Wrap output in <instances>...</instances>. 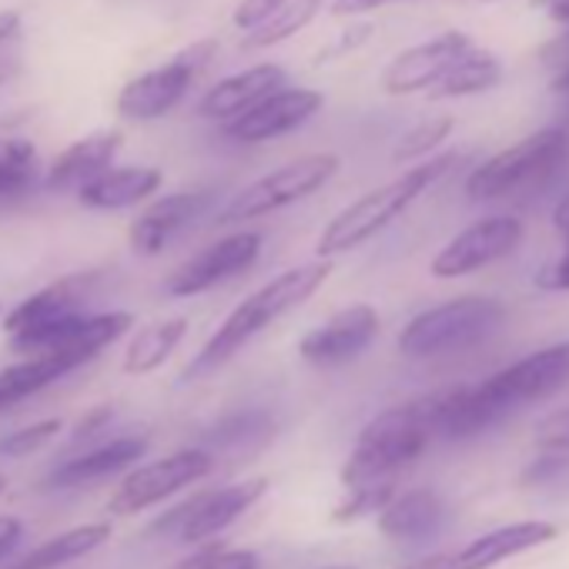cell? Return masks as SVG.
<instances>
[{"mask_svg":"<svg viewBox=\"0 0 569 569\" xmlns=\"http://www.w3.org/2000/svg\"><path fill=\"white\" fill-rule=\"evenodd\" d=\"M336 261L329 258H316L296 268H284L281 274H274L271 281H264L258 292H251L244 302H238L228 319L214 329V336L198 349V356L184 366L181 379L194 382L204 379L211 372H218L228 359H234L254 336H261L268 326H274L278 319H284L292 309H299L302 302H309L322 284L329 281Z\"/></svg>","mask_w":569,"mask_h":569,"instance_id":"obj_1","label":"cell"},{"mask_svg":"<svg viewBox=\"0 0 569 569\" xmlns=\"http://www.w3.org/2000/svg\"><path fill=\"white\" fill-rule=\"evenodd\" d=\"M459 154L456 151H446V154H436L429 161H419L412 164L406 174L372 188L369 194L356 198L352 204H346L319 234V244H316V254L319 258H329L336 261L339 254L366 244L369 238H376L379 231H386L402 211H409L439 178H446L452 168H456Z\"/></svg>","mask_w":569,"mask_h":569,"instance_id":"obj_2","label":"cell"},{"mask_svg":"<svg viewBox=\"0 0 569 569\" xmlns=\"http://www.w3.org/2000/svg\"><path fill=\"white\" fill-rule=\"evenodd\" d=\"M429 442H432V426H429L426 399L402 402L396 409L379 412L372 422L362 426L342 466V489L396 482V476L406 466H412Z\"/></svg>","mask_w":569,"mask_h":569,"instance_id":"obj_3","label":"cell"},{"mask_svg":"<svg viewBox=\"0 0 569 569\" xmlns=\"http://www.w3.org/2000/svg\"><path fill=\"white\" fill-rule=\"evenodd\" d=\"M569 164V131L542 128L529 138L509 144L506 151L482 161L466 178V194L472 201H499L522 191H536L549 184Z\"/></svg>","mask_w":569,"mask_h":569,"instance_id":"obj_4","label":"cell"},{"mask_svg":"<svg viewBox=\"0 0 569 569\" xmlns=\"http://www.w3.org/2000/svg\"><path fill=\"white\" fill-rule=\"evenodd\" d=\"M502 316V306L486 296H462L442 302L409 319V326L399 332V352L409 359H432L472 349L492 332H499Z\"/></svg>","mask_w":569,"mask_h":569,"instance_id":"obj_5","label":"cell"},{"mask_svg":"<svg viewBox=\"0 0 569 569\" xmlns=\"http://www.w3.org/2000/svg\"><path fill=\"white\" fill-rule=\"evenodd\" d=\"M339 168H342V158L332 154V151L302 154V158H296L289 164L261 174L248 188H241L218 211V224H238V221L264 218L271 211H281V208L302 201V198H312L319 188H326L339 174Z\"/></svg>","mask_w":569,"mask_h":569,"instance_id":"obj_6","label":"cell"},{"mask_svg":"<svg viewBox=\"0 0 569 569\" xmlns=\"http://www.w3.org/2000/svg\"><path fill=\"white\" fill-rule=\"evenodd\" d=\"M268 492V479L264 476H251L221 489H204L194 492L191 499L178 502L174 509H168L161 519H154L151 532L161 539H178L188 546H204L214 536H221L228 526H234L251 506H258Z\"/></svg>","mask_w":569,"mask_h":569,"instance_id":"obj_7","label":"cell"},{"mask_svg":"<svg viewBox=\"0 0 569 569\" xmlns=\"http://www.w3.org/2000/svg\"><path fill=\"white\" fill-rule=\"evenodd\" d=\"M134 326V316L131 312H101V316H88V312H78V316H68L28 339H18V342H8L18 356L31 359V356H51L58 362H64L71 372L81 369L84 362L98 359L108 346H114L121 336H128Z\"/></svg>","mask_w":569,"mask_h":569,"instance_id":"obj_8","label":"cell"},{"mask_svg":"<svg viewBox=\"0 0 569 569\" xmlns=\"http://www.w3.org/2000/svg\"><path fill=\"white\" fill-rule=\"evenodd\" d=\"M211 469H214V456L208 449H178L164 459H154L144 466L138 462L134 469H128V476L111 492L108 512L138 516V512L171 499L174 492L201 482L204 476H211Z\"/></svg>","mask_w":569,"mask_h":569,"instance_id":"obj_9","label":"cell"},{"mask_svg":"<svg viewBox=\"0 0 569 569\" xmlns=\"http://www.w3.org/2000/svg\"><path fill=\"white\" fill-rule=\"evenodd\" d=\"M214 58V41H198L161 68L131 78L118 94V114L128 121H158L174 111L191 91L201 68Z\"/></svg>","mask_w":569,"mask_h":569,"instance_id":"obj_10","label":"cell"},{"mask_svg":"<svg viewBox=\"0 0 569 569\" xmlns=\"http://www.w3.org/2000/svg\"><path fill=\"white\" fill-rule=\"evenodd\" d=\"M562 386H569V342L539 349V352L512 362L509 369L479 382V392L502 419L506 412H512L519 406L549 399Z\"/></svg>","mask_w":569,"mask_h":569,"instance_id":"obj_11","label":"cell"},{"mask_svg":"<svg viewBox=\"0 0 569 569\" xmlns=\"http://www.w3.org/2000/svg\"><path fill=\"white\" fill-rule=\"evenodd\" d=\"M261 254V234L258 231H234L218 238L214 244L201 248L194 258H188L184 264H178L168 278H164V292L174 299H191L201 296L214 284L248 271Z\"/></svg>","mask_w":569,"mask_h":569,"instance_id":"obj_12","label":"cell"},{"mask_svg":"<svg viewBox=\"0 0 569 569\" xmlns=\"http://www.w3.org/2000/svg\"><path fill=\"white\" fill-rule=\"evenodd\" d=\"M326 98L316 88H281L268 98H261L254 108L238 114L234 121L221 124L224 138L238 144H261L274 141L281 134H292L302 124H309L322 111Z\"/></svg>","mask_w":569,"mask_h":569,"instance_id":"obj_13","label":"cell"},{"mask_svg":"<svg viewBox=\"0 0 569 569\" xmlns=\"http://www.w3.org/2000/svg\"><path fill=\"white\" fill-rule=\"evenodd\" d=\"M522 241V221L512 214H492L462 228L429 264L436 278H462L499 258H506Z\"/></svg>","mask_w":569,"mask_h":569,"instance_id":"obj_14","label":"cell"},{"mask_svg":"<svg viewBox=\"0 0 569 569\" xmlns=\"http://www.w3.org/2000/svg\"><path fill=\"white\" fill-rule=\"evenodd\" d=\"M476 48V41L466 31H442L402 54H396L389 61V68L382 71V91L392 98H409L419 91H432L436 81L469 51Z\"/></svg>","mask_w":569,"mask_h":569,"instance_id":"obj_15","label":"cell"},{"mask_svg":"<svg viewBox=\"0 0 569 569\" xmlns=\"http://www.w3.org/2000/svg\"><path fill=\"white\" fill-rule=\"evenodd\" d=\"M379 329H382L379 312L372 306L359 302V306H349V309L336 312L332 319H326L309 336H302L299 356L309 366L336 369V366H346V362L359 359L376 342Z\"/></svg>","mask_w":569,"mask_h":569,"instance_id":"obj_16","label":"cell"},{"mask_svg":"<svg viewBox=\"0 0 569 569\" xmlns=\"http://www.w3.org/2000/svg\"><path fill=\"white\" fill-rule=\"evenodd\" d=\"M214 204V191L211 188H198V191H174L164 194L158 201H151L128 228V241L138 254H161L188 224H194L208 208Z\"/></svg>","mask_w":569,"mask_h":569,"instance_id":"obj_17","label":"cell"},{"mask_svg":"<svg viewBox=\"0 0 569 569\" xmlns=\"http://www.w3.org/2000/svg\"><path fill=\"white\" fill-rule=\"evenodd\" d=\"M552 536H556L552 522H539V519L509 522V526H499L492 532L476 536L462 549L432 552V559H436V569H492L502 559H512V556H519L526 549H536V546L549 542Z\"/></svg>","mask_w":569,"mask_h":569,"instance_id":"obj_18","label":"cell"},{"mask_svg":"<svg viewBox=\"0 0 569 569\" xmlns=\"http://www.w3.org/2000/svg\"><path fill=\"white\" fill-rule=\"evenodd\" d=\"M94 274H68L61 281H51L48 289L28 296L21 306H14L8 316H4V332H8V342H18V339H28L68 316H78L84 312L81 306L88 302V289H91Z\"/></svg>","mask_w":569,"mask_h":569,"instance_id":"obj_19","label":"cell"},{"mask_svg":"<svg viewBox=\"0 0 569 569\" xmlns=\"http://www.w3.org/2000/svg\"><path fill=\"white\" fill-rule=\"evenodd\" d=\"M148 446H151L148 436H118L91 452H81L54 466L44 479V489H78V486H91L98 479L118 476L124 469H134L138 459H144Z\"/></svg>","mask_w":569,"mask_h":569,"instance_id":"obj_20","label":"cell"},{"mask_svg":"<svg viewBox=\"0 0 569 569\" xmlns=\"http://www.w3.org/2000/svg\"><path fill=\"white\" fill-rule=\"evenodd\" d=\"M284 88V71L278 64H254L248 71H238L224 81H218L214 88L204 91V98L198 101V114L208 121H234L238 114H244L248 108H254L261 98L274 94Z\"/></svg>","mask_w":569,"mask_h":569,"instance_id":"obj_21","label":"cell"},{"mask_svg":"<svg viewBox=\"0 0 569 569\" xmlns=\"http://www.w3.org/2000/svg\"><path fill=\"white\" fill-rule=\"evenodd\" d=\"M118 151H121V131H114V128L78 138L74 144H68L51 161V168L44 174V184L51 191H78L81 184H88L91 178L108 171L114 164Z\"/></svg>","mask_w":569,"mask_h":569,"instance_id":"obj_22","label":"cell"},{"mask_svg":"<svg viewBox=\"0 0 569 569\" xmlns=\"http://www.w3.org/2000/svg\"><path fill=\"white\" fill-rule=\"evenodd\" d=\"M161 181H164V174L151 164L108 168L78 188V201L91 211H124V208L148 201L161 188Z\"/></svg>","mask_w":569,"mask_h":569,"instance_id":"obj_23","label":"cell"},{"mask_svg":"<svg viewBox=\"0 0 569 569\" xmlns=\"http://www.w3.org/2000/svg\"><path fill=\"white\" fill-rule=\"evenodd\" d=\"M446 526V502L432 489H409L392 496L379 512V532L392 542H426Z\"/></svg>","mask_w":569,"mask_h":569,"instance_id":"obj_24","label":"cell"},{"mask_svg":"<svg viewBox=\"0 0 569 569\" xmlns=\"http://www.w3.org/2000/svg\"><path fill=\"white\" fill-rule=\"evenodd\" d=\"M108 539H111V522H84V526H74L68 532H58V536L44 539L41 546H34L21 559L4 562L0 569H61V566H68L74 559L91 556Z\"/></svg>","mask_w":569,"mask_h":569,"instance_id":"obj_25","label":"cell"},{"mask_svg":"<svg viewBox=\"0 0 569 569\" xmlns=\"http://www.w3.org/2000/svg\"><path fill=\"white\" fill-rule=\"evenodd\" d=\"M184 336H188V322L184 319H164V322H151V326L138 329L131 336V342H128L121 369L128 376H138V379L158 372L174 356V349L181 346Z\"/></svg>","mask_w":569,"mask_h":569,"instance_id":"obj_26","label":"cell"},{"mask_svg":"<svg viewBox=\"0 0 569 569\" xmlns=\"http://www.w3.org/2000/svg\"><path fill=\"white\" fill-rule=\"evenodd\" d=\"M502 81V64L496 54L482 51V48H469L429 91V98L446 101V98H472V94H486Z\"/></svg>","mask_w":569,"mask_h":569,"instance_id":"obj_27","label":"cell"},{"mask_svg":"<svg viewBox=\"0 0 569 569\" xmlns=\"http://www.w3.org/2000/svg\"><path fill=\"white\" fill-rule=\"evenodd\" d=\"M71 369L51 356H31V359H21L8 369H0V412L4 409H14L18 402L44 392L48 386H54L58 379H64Z\"/></svg>","mask_w":569,"mask_h":569,"instance_id":"obj_28","label":"cell"},{"mask_svg":"<svg viewBox=\"0 0 569 569\" xmlns=\"http://www.w3.org/2000/svg\"><path fill=\"white\" fill-rule=\"evenodd\" d=\"M319 8H322V0H284L261 28L241 34V51H261V48H274L281 41L296 38L319 18Z\"/></svg>","mask_w":569,"mask_h":569,"instance_id":"obj_29","label":"cell"},{"mask_svg":"<svg viewBox=\"0 0 569 569\" xmlns=\"http://www.w3.org/2000/svg\"><path fill=\"white\" fill-rule=\"evenodd\" d=\"M38 178V148L28 138H0V201L24 194Z\"/></svg>","mask_w":569,"mask_h":569,"instance_id":"obj_30","label":"cell"},{"mask_svg":"<svg viewBox=\"0 0 569 569\" xmlns=\"http://www.w3.org/2000/svg\"><path fill=\"white\" fill-rule=\"evenodd\" d=\"M452 118L449 114H439V118H426V121H419L416 128H409L402 138H399V144H396V151H392V158L402 164V161H419V158H426V154H432V151H439L442 148V141L452 134Z\"/></svg>","mask_w":569,"mask_h":569,"instance_id":"obj_31","label":"cell"},{"mask_svg":"<svg viewBox=\"0 0 569 569\" xmlns=\"http://www.w3.org/2000/svg\"><path fill=\"white\" fill-rule=\"evenodd\" d=\"M396 496V482H379V486H356L346 489V496L332 509V522H359L366 516H379Z\"/></svg>","mask_w":569,"mask_h":569,"instance_id":"obj_32","label":"cell"},{"mask_svg":"<svg viewBox=\"0 0 569 569\" xmlns=\"http://www.w3.org/2000/svg\"><path fill=\"white\" fill-rule=\"evenodd\" d=\"M171 569H261L258 552L238 549V546H221V542H204L191 556L178 559Z\"/></svg>","mask_w":569,"mask_h":569,"instance_id":"obj_33","label":"cell"},{"mask_svg":"<svg viewBox=\"0 0 569 569\" xmlns=\"http://www.w3.org/2000/svg\"><path fill=\"white\" fill-rule=\"evenodd\" d=\"M271 429V416L264 409H244V412H234L228 419H221L214 429H211V442L214 446H241L254 436H264Z\"/></svg>","mask_w":569,"mask_h":569,"instance_id":"obj_34","label":"cell"},{"mask_svg":"<svg viewBox=\"0 0 569 569\" xmlns=\"http://www.w3.org/2000/svg\"><path fill=\"white\" fill-rule=\"evenodd\" d=\"M64 429L61 419H41V422H31L24 429H14L0 439V456H11V459H21V456H31L38 449H44L48 442L58 439V432Z\"/></svg>","mask_w":569,"mask_h":569,"instance_id":"obj_35","label":"cell"},{"mask_svg":"<svg viewBox=\"0 0 569 569\" xmlns=\"http://www.w3.org/2000/svg\"><path fill=\"white\" fill-rule=\"evenodd\" d=\"M281 4H284V0H238V8H234V14H231V24H234L241 34H248V31L261 28Z\"/></svg>","mask_w":569,"mask_h":569,"instance_id":"obj_36","label":"cell"},{"mask_svg":"<svg viewBox=\"0 0 569 569\" xmlns=\"http://www.w3.org/2000/svg\"><path fill=\"white\" fill-rule=\"evenodd\" d=\"M539 446L546 449V452H569V409H562V412H552L542 426H539Z\"/></svg>","mask_w":569,"mask_h":569,"instance_id":"obj_37","label":"cell"},{"mask_svg":"<svg viewBox=\"0 0 569 569\" xmlns=\"http://www.w3.org/2000/svg\"><path fill=\"white\" fill-rule=\"evenodd\" d=\"M536 284H539L542 292H569V251L559 254L556 261H549L536 274Z\"/></svg>","mask_w":569,"mask_h":569,"instance_id":"obj_38","label":"cell"},{"mask_svg":"<svg viewBox=\"0 0 569 569\" xmlns=\"http://www.w3.org/2000/svg\"><path fill=\"white\" fill-rule=\"evenodd\" d=\"M369 38H372V24H352V28L336 41V48H326V51L319 54V61H332V58H339V54L359 51Z\"/></svg>","mask_w":569,"mask_h":569,"instance_id":"obj_39","label":"cell"},{"mask_svg":"<svg viewBox=\"0 0 569 569\" xmlns=\"http://www.w3.org/2000/svg\"><path fill=\"white\" fill-rule=\"evenodd\" d=\"M566 466H569V459H566L562 452H546L542 459H536V462L522 472V482H546V479L559 476Z\"/></svg>","mask_w":569,"mask_h":569,"instance_id":"obj_40","label":"cell"},{"mask_svg":"<svg viewBox=\"0 0 569 569\" xmlns=\"http://www.w3.org/2000/svg\"><path fill=\"white\" fill-rule=\"evenodd\" d=\"M24 539V522L18 516H0V566L11 562V552Z\"/></svg>","mask_w":569,"mask_h":569,"instance_id":"obj_41","label":"cell"},{"mask_svg":"<svg viewBox=\"0 0 569 569\" xmlns=\"http://www.w3.org/2000/svg\"><path fill=\"white\" fill-rule=\"evenodd\" d=\"M111 419H114V406H94L88 416H81V419H78V426H74V439H91V436H94V432H101Z\"/></svg>","mask_w":569,"mask_h":569,"instance_id":"obj_42","label":"cell"},{"mask_svg":"<svg viewBox=\"0 0 569 569\" xmlns=\"http://www.w3.org/2000/svg\"><path fill=\"white\" fill-rule=\"evenodd\" d=\"M539 61H542L546 68H556V71L569 68V28H566L556 41H546V44H542Z\"/></svg>","mask_w":569,"mask_h":569,"instance_id":"obj_43","label":"cell"},{"mask_svg":"<svg viewBox=\"0 0 569 569\" xmlns=\"http://www.w3.org/2000/svg\"><path fill=\"white\" fill-rule=\"evenodd\" d=\"M386 4H392V0H332V14L336 18H362Z\"/></svg>","mask_w":569,"mask_h":569,"instance_id":"obj_44","label":"cell"},{"mask_svg":"<svg viewBox=\"0 0 569 569\" xmlns=\"http://www.w3.org/2000/svg\"><path fill=\"white\" fill-rule=\"evenodd\" d=\"M18 34H21V14L0 11V48H11Z\"/></svg>","mask_w":569,"mask_h":569,"instance_id":"obj_45","label":"cell"},{"mask_svg":"<svg viewBox=\"0 0 569 569\" xmlns=\"http://www.w3.org/2000/svg\"><path fill=\"white\" fill-rule=\"evenodd\" d=\"M0 51H4V48H0ZM18 71H21V58L18 54H0V84H8Z\"/></svg>","mask_w":569,"mask_h":569,"instance_id":"obj_46","label":"cell"},{"mask_svg":"<svg viewBox=\"0 0 569 569\" xmlns=\"http://www.w3.org/2000/svg\"><path fill=\"white\" fill-rule=\"evenodd\" d=\"M542 14H546L549 21H556V24L569 28V0H556V4H549Z\"/></svg>","mask_w":569,"mask_h":569,"instance_id":"obj_47","label":"cell"},{"mask_svg":"<svg viewBox=\"0 0 569 569\" xmlns=\"http://www.w3.org/2000/svg\"><path fill=\"white\" fill-rule=\"evenodd\" d=\"M552 221H556V228H559V234H566L569 238V194L556 204V214H552Z\"/></svg>","mask_w":569,"mask_h":569,"instance_id":"obj_48","label":"cell"},{"mask_svg":"<svg viewBox=\"0 0 569 569\" xmlns=\"http://www.w3.org/2000/svg\"><path fill=\"white\" fill-rule=\"evenodd\" d=\"M552 91H559V94H569V68L556 71V78H552Z\"/></svg>","mask_w":569,"mask_h":569,"instance_id":"obj_49","label":"cell"},{"mask_svg":"<svg viewBox=\"0 0 569 569\" xmlns=\"http://www.w3.org/2000/svg\"><path fill=\"white\" fill-rule=\"evenodd\" d=\"M529 4H532V11H546L549 4H556V0H529Z\"/></svg>","mask_w":569,"mask_h":569,"instance_id":"obj_50","label":"cell"},{"mask_svg":"<svg viewBox=\"0 0 569 569\" xmlns=\"http://www.w3.org/2000/svg\"><path fill=\"white\" fill-rule=\"evenodd\" d=\"M4 492H8V476L0 472V496H4Z\"/></svg>","mask_w":569,"mask_h":569,"instance_id":"obj_51","label":"cell"},{"mask_svg":"<svg viewBox=\"0 0 569 569\" xmlns=\"http://www.w3.org/2000/svg\"><path fill=\"white\" fill-rule=\"evenodd\" d=\"M326 569H356V566H326Z\"/></svg>","mask_w":569,"mask_h":569,"instance_id":"obj_52","label":"cell"},{"mask_svg":"<svg viewBox=\"0 0 569 569\" xmlns=\"http://www.w3.org/2000/svg\"><path fill=\"white\" fill-rule=\"evenodd\" d=\"M482 4H496V0H482Z\"/></svg>","mask_w":569,"mask_h":569,"instance_id":"obj_53","label":"cell"},{"mask_svg":"<svg viewBox=\"0 0 569 569\" xmlns=\"http://www.w3.org/2000/svg\"><path fill=\"white\" fill-rule=\"evenodd\" d=\"M0 316H4V302H0Z\"/></svg>","mask_w":569,"mask_h":569,"instance_id":"obj_54","label":"cell"}]
</instances>
